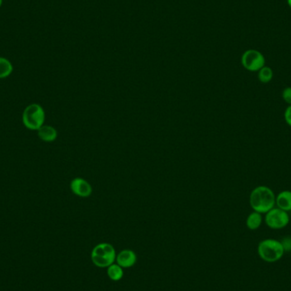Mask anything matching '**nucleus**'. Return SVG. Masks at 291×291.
<instances>
[{"mask_svg":"<svg viewBox=\"0 0 291 291\" xmlns=\"http://www.w3.org/2000/svg\"><path fill=\"white\" fill-rule=\"evenodd\" d=\"M250 205L254 211L268 213L276 206L275 193L269 187L258 186L250 192Z\"/></svg>","mask_w":291,"mask_h":291,"instance_id":"f257e3e1","label":"nucleus"},{"mask_svg":"<svg viewBox=\"0 0 291 291\" xmlns=\"http://www.w3.org/2000/svg\"><path fill=\"white\" fill-rule=\"evenodd\" d=\"M258 255L266 263H274L281 260L285 254L280 240L263 239L257 246Z\"/></svg>","mask_w":291,"mask_h":291,"instance_id":"f03ea898","label":"nucleus"},{"mask_svg":"<svg viewBox=\"0 0 291 291\" xmlns=\"http://www.w3.org/2000/svg\"><path fill=\"white\" fill-rule=\"evenodd\" d=\"M116 256L117 253L114 247L108 243L98 244L91 251V260L97 268H108L115 263Z\"/></svg>","mask_w":291,"mask_h":291,"instance_id":"7ed1b4c3","label":"nucleus"},{"mask_svg":"<svg viewBox=\"0 0 291 291\" xmlns=\"http://www.w3.org/2000/svg\"><path fill=\"white\" fill-rule=\"evenodd\" d=\"M45 112L41 105L32 103L24 109L22 123L30 130H39L44 125Z\"/></svg>","mask_w":291,"mask_h":291,"instance_id":"20e7f679","label":"nucleus"},{"mask_svg":"<svg viewBox=\"0 0 291 291\" xmlns=\"http://www.w3.org/2000/svg\"><path fill=\"white\" fill-rule=\"evenodd\" d=\"M265 222L269 228L280 230L288 226L289 223V216L288 212L274 207L268 213L265 214Z\"/></svg>","mask_w":291,"mask_h":291,"instance_id":"39448f33","label":"nucleus"},{"mask_svg":"<svg viewBox=\"0 0 291 291\" xmlns=\"http://www.w3.org/2000/svg\"><path fill=\"white\" fill-rule=\"evenodd\" d=\"M242 66L250 72H258L266 65L265 56L257 50H248L241 57Z\"/></svg>","mask_w":291,"mask_h":291,"instance_id":"423d86ee","label":"nucleus"},{"mask_svg":"<svg viewBox=\"0 0 291 291\" xmlns=\"http://www.w3.org/2000/svg\"><path fill=\"white\" fill-rule=\"evenodd\" d=\"M70 188L75 195L80 198H88L92 193V187L86 180L83 178H74L71 182Z\"/></svg>","mask_w":291,"mask_h":291,"instance_id":"0eeeda50","label":"nucleus"},{"mask_svg":"<svg viewBox=\"0 0 291 291\" xmlns=\"http://www.w3.org/2000/svg\"><path fill=\"white\" fill-rule=\"evenodd\" d=\"M137 260L135 253L131 250H123L117 254L115 263L123 268H132Z\"/></svg>","mask_w":291,"mask_h":291,"instance_id":"6e6552de","label":"nucleus"},{"mask_svg":"<svg viewBox=\"0 0 291 291\" xmlns=\"http://www.w3.org/2000/svg\"><path fill=\"white\" fill-rule=\"evenodd\" d=\"M276 207L286 212L291 211V191L284 190L276 196Z\"/></svg>","mask_w":291,"mask_h":291,"instance_id":"1a4fd4ad","label":"nucleus"},{"mask_svg":"<svg viewBox=\"0 0 291 291\" xmlns=\"http://www.w3.org/2000/svg\"><path fill=\"white\" fill-rule=\"evenodd\" d=\"M38 131V135L45 142H52L57 138V131L50 125H43Z\"/></svg>","mask_w":291,"mask_h":291,"instance_id":"9d476101","label":"nucleus"},{"mask_svg":"<svg viewBox=\"0 0 291 291\" xmlns=\"http://www.w3.org/2000/svg\"><path fill=\"white\" fill-rule=\"evenodd\" d=\"M263 214L256 212V211H253L246 219V226L251 231H255V230L260 228L261 224H263Z\"/></svg>","mask_w":291,"mask_h":291,"instance_id":"9b49d317","label":"nucleus"},{"mask_svg":"<svg viewBox=\"0 0 291 291\" xmlns=\"http://www.w3.org/2000/svg\"><path fill=\"white\" fill-rule=\"evenodd\" d=\"M107 276L112 281H120L124 277V268L114 263L107 268Z\"/></svg>","mask_w":291,"mask_h":291,"instance_id":"f8f14e48","label":"nucleus"},{"mask_svg":"<svg viewBox=\"0 0 291 291\" xmlns=\"http://www.w3.org/2000/svg\"><path fill=\"white\" fill-rule=\"evenodd\" d=\"M13 65L7 58L0 56V79L8 78L13 73Z\"/></svg>","mask_w":291,"mask_h":291,"instance_id":"ddd939ff","label":"nucleus"},{"mask_svg":"<svg viewBox=\"0 0 291 291\" xmlns=\"http://www.w3.org/2000/svg\"><path fill=\"white\" fill-rule=\"evenodd\" d=\"M273 78V71L270 67L264 66L258 71V79L260 83H268L272 81Z\"/></svg>","mask_w":291,"mask_h":291,"instance_id":"4468645a","label":"nucleus"},{"mask_svg":"<svg viewBox=\"0 0 291 291\" xmlns=\"http://www.w3.org/2000/svg\"><path fill=\"white\" fill-rule=\"evenodd\" d=\"M281 244L283 245L284 252H291V237H284L282 240H280Z\"/></svg>","mask_w":291,"mask_h":291,"instance_id":"2eb2a0df","label":"nucleus"},{"mask_svg":"<svg viewBox=\"0 0 291 291\" xmlns=\"http://www.w3.org/2000/svg\"><path fill=\"white\" fill-rule=\"evenodd\" d=\"M282 98L289 106L291 105V87H286L282 92Z\"/></svg>","mask_w":291,"mask_h":291,"instance_id":"dca6fc26","label":"nucleus"},{"mask_svg":"<svg viewBox=\"0 0 291 291\" xmlns=\"http://www.w3.org/2000/svg\"><path fill=\"white\" fill-rule=\"evenodd\" d=\"M284 120L286 124L291 127V105L286 107L284 111Z\"/></svg>","mask_w":291,"mask_h":291,"instance_id":"f3484780","label":"nucleus"},{"mask_svg":"<svg viewBox=\"0 0 291 291\" xmlns=\"http://www.w3.org/2000/svg\"><path fill=\"white\" fill-rule=\"evenodd\" d=\"M287 3H288V6H289V8L291 9V0H287Z\"/></svg>","mask_w":291,"mask_h":291,"instance_id":"a211bd4d","label":"nucleus"},{"mask_svg":"<svg viewBox=\"0 0 291 291\" xmlns=\"http://www.w3.org/2000/svg\"><path fill=\"white\" fill-rule=\"evenodd\" d=\"M3 5V0H0V7Z\"/></svg>","mask_w":291,"mask_h":291,"instance_id":"6ab92c4d","label":"nucleus"}]
</instances>
